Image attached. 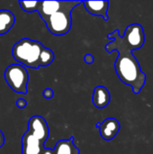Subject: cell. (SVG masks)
<instances>
[{
  "mask_svg": "<svg viewBox=\"0 0 153 154\" xmlns=\"http://www.w3.org/2000/svg\"><path fill=\"white\" fill-rule=\"evenodd\" d=\"M107 38L113 41L106 45V51L108 53L117 51L119 53L115 61V69L118 78L123 83L131 87L135 95H138L146 83V74L142 70L133 50L124 43L118 30L107 34Z\"/></svg>",
  "mask_w": 153,
  "mask_h": 154,
  "instance_id": "cell-1",
  "label": "cell"
},
{
  "mask_svg": "<svg viewBox=\"0 0 153 154\" xmlns=\"http://www.w3.org/2000/svg\"><path fill=\"white\" fill-rule=\"evenodd\" d=\"M13 57L25 68L39 69L47 67L54 60L53 51L38 41L23 38L13 47Z\"/></svg>",
  "mask_w": 153,
  "mask_h": 154,
  "instance_id": "cell-2",
  "label": "cell"
},
{
  "mask_svg": "<svg viewBox=\"0 0 153 154\" xmlns=\"http://www.w3.org/2000/svg\"><path fill=\"white\" fill-rule=\"evenodd\" d=\"M83 1H66L64 6L45 18L43 21L50 32L56 36H61L69 32L72 25L71 11L78 5H81Z\"/></svg>",
  "mask_w": 153,
  "mask_h": 154,
  "instance_id": "cell-3",
  "label": "cell"
},
{
  "mask_svg": "<svg viewBox=\"0 0 153 154\" xmlns=\"http://www.w3.org/2000/svg\"><path fill=\"white\" fill-rule=\"evenodd\" d=\"M5 81L12 90L20 94H27L29 75L26 68L19 63L9 65L4 73Z\"/></svg>",
  "mask_w": 153,
  "mask_h": 154,
  "instance_id": "cell-4",
  "label": "cell"
},
{
  "mask_svg": "<svg viewBox=\"0 0 153 154\" xmlns=\"http://www.w3.org/2000/svg\"><path fill=\"white\" fill-rule=\"evenodd\" d=\"M122 37L124 43L133 51L141 49L145 42L143 27L139 23H133L127 26Z\"/></svg>",
  "mask_w": 153,
  "mask_h": 154,
  "instance_id": "cell-5",
  "label": "cell"
},
{
  "mask_svg": "<svg viewBox=\"0 0 153 154\" xmlns=\"http://www.w3.org/2000/svg\"><path fill=\"white\" fill-rule=\"evenodd\" d=\"M96 128L99 130V134L105 141H112L120 132L121 125L116 118L109 117L102 123H96Z\"/></svg>",
  "mask_w": 153,
  "mask_h": 154,
  "instance_id": "cell-6",
  "label": "cell"
},
{
  "mask_svg": "<svg viewBox=\"0 0 153 154\" xmlns=\"http://www.w3.org/2000/svg\"><path fill=\"white\" fill-rule=\"evenodd\" d=\"M44 143L27 131L22 138V154H42Z\"/></svg>",
  "mask_w": 153,
  "mask_h": 154,
  "instance_id": "cell-7",
  "label": "cell"
},
{
  "mask_svg": "<svg viewBox=\"0 0 153 154\" xmlns=\"http://www.w3.org/2000/svg\"><path fill=\"white\" fill-rule=\"evenodd\" d=\"M27 131L43 142H46L50 134L49 126L46 120L40 116H34L30 118Z\"/></svg>",
  "mask_w": 153,
  "mask_h": 154,
  "instance_id": "cell-8",
  "label": "cell"
},
{
  "mask_svg": "<svg viewBox=\"0 0 153 154\" xmlns=\"http://www.w3.org/2000/svg\"><path fill=\"white\" fill-rule=\"evenodd\" d=\"M82 5H84L85 9L92 15L100 16L104 20H108V7L109 1H83Z\"/></svg>",
  "mask_w": 153,
  "mask_h": 154,
  "instance_id": "cell-9",
  "label": "cell"
},
{
  "mask_svg": "<svg viewBox=\"0 0 153 154\" xmlns=\"http://www.w3.org/2000/svg\"><path fill=\"white\" fill-rule=\"evenodd\" d=\"M111 100L109 90L104 86H97L95 88L92 96V103L96 108L103 109L106 107Z\"/></svg>",
  "mask_w": 153,
  "mask_h": 154,
  "instance_id": "cell-10",
  "label": "cell"
},
{
  "mask_svg": "<svg viewBox=\"0 0 153 154\" xmlns=\"http://www.w3.org/2000/svg\"><path fill=\"white\" fill-rule=\"evenodd\" d=\"M66 1H39V6L37 12L42 20L55 14L59 10H60Z\"/></svg>",
  "mask_w": 153,
  "mask_h": 154,
  "instance_id": "cell-11",
  "label": "cell"
},
{
  "mask_svg": "<svg viewBox=\"0 0 153 154\" xmlns=\"http://www.w3.org/2000/svg\"><path fill=\"white\" fill-rule=\"evenodd\" d=\"M53 154H79L78 148L74 144V137L59 141L53 149Z\"/></svg>",
  "mask_w": 153,
  "mask_h": 154,
  "instance_id": "cell-12",
  "label": "cell"
},
{
  "mask_svg": "<svg viewBox=\"0 0 153 154\" xmlns=\"http://www.w3.org/2000/svg\"><path fill=\"white\" fill-rule=\"evenodd\" d=\"M15 23L14 14L9 10H0V35L7 33Z\"/></svg>",
  "mask_w": 153,
  "mask_h": 154,
  "instance_id": "cell-13",
  "label": "cell"
},
{
  "mask_svg": "<svg viewBox=\"0 0 153 154\" xmlns=\"http://www.w3.org/2000/svg\"><path fill=\"white\" fill-rule=\"evenodd\" d=\"M21 8L28 13L35 12L38 10L39 6V1H19L18 2Z\"/></svg>",
  "mask_w": 153,
  "mask_h": 154,
  "instance_id": "cell-14",
  "label": "cell"
},
{
  "mask_svg": "<svg viewBox=\"0 0 153 154\" xmlns=\"http://www.w3.org/2000/svg\"><path fill=\"white\" fill-rule=\"evenodd\" d=\"M42 96H43L46 99H50V98H52V97H54V91H53L51 88H45V89L43 90V92H42Z\"/></svg>",
  "mask_w": 153,
  "mask_h": 154,
  "instance_id": "cell-15",
  "label": "cell"
},
{
  "mask_svg": "<svg viewBox=\"0 0 153 154\" xmlns=\"http://www.w3.org/2000/svg\"><path fill=\"white\" fill-rule=\"evenodd\" d=\"M26 106H27V102H26L25 99H23V98H19V99L16 100V106L19 107L20 109L25 108Z\"/></svg>",
  "mask_w": 153,
  "mask_h": 154,
  "instance_id": "cell-16",
  "label": "cell"
},
{
  "mask_svg": "<svg viewBox=\"0 0 153 154\" xmlns=\"http://www.w3.org/2000/svg\"><path fill=\"white\" fill-rule=\"evenodd\" d=\"M84 60L86 63L87 64H92L95 60V58L92 54H86L85 57H84Z\"/></svg>",
  "mask_w": 153,
  "mask_h": 154,
  "instance_id": "cell-17",
  "label": "cell"
},
{
  "mask_svg": "<svg viewBox=\"0 0 153 154\" xmlns=\"http://www.w3.org/2000/svg\"><path fill=\"white\" fill-rule=\"evenodd\" d=\"M5 144V136L3 134V133L0 131V148Z\"/></svg>",
  "mask_w": 153,
  "mask_h": 154,
  "instance_id": "cell-18",
  "label": "cell"
}]
</instances>
